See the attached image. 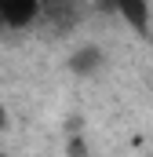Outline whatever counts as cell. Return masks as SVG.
<instances>
[{
  "mask_svg": "<svg viewBox=\"0 0 153 157\" xmlns=\"http://www.w3.org/2000/svg\"><path fill=\"white\" fill-rule=\"evenodd\" d=\"M44 0H0V29H29L40 22Z\"/></svg>",
  "mask_w": 153,
  "mask_h": 157,
  "instance_id": "6da1fadb",
  "label": "cell"
},
{
  "mask_svg": "<svg viewBox=\"0 0 153 157\" xmlns=\"http://www.w3.org/2000/svg\"><path fill=\"white\" fill-rule=\"evenodd\" d=\"M4 128H7V110L0 106V132H4Z\"/></svg>",
  "mask_w": 153,
  "mask_h": 157,
  "instance_id": "5b68a950",
  "label": "cell"
},
{
  "mask_svg": "<svg viewBox=\"0 0 153 157\" xmlns=\"http://www.w3.org/2000/svg\"><path fill=\"white\" fill-rule=\"evenodd\" d=\"M113 15H120L139 37L150 33V0H113Z\"/></svg>",
  "mask_w": 153,
  "mask_h": 157,
  "instance_id": "7a4b0ae2",
  "label": "cell"
},
{
  "mask_svg": "<svg viewBox=\"0 0 153 157\" xmlns=\"http://www.w3.org/2000/svg\"><path fill=\"white\" fill-rule=\"evenodd\" d=\"M99 59H102L99 48H84V51H76V55H73V70H76V73H91V70L99 66Z\"/></svg>",
  "mask_w": 153,
  "mask_h": 157,
  "instance_id": "277c9868",
  "label": "cell"
},
{
  "mask_svg": "<svg viewBox=\"0 0 153 157\" xmlns=\"http://www.w3.org/2000/svg\"><path fill=\"white\" fill-rule=\"evenodd\" d=\"M40 18H47V26H55V29H69V26H76V4L73 0H44Z\"/></svg>",
  "mask_w": 153,
  "mask_h": 157,
  "instance_id": "3957f363",
  "label": "cell"
}]
</instances>
